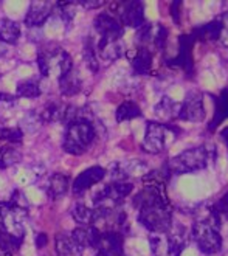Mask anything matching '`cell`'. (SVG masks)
Segmentation results:
<instances>
[{"instance_id": "cell-8", "label": "cell", "mask_w": 228, "mask_h": 256, "mask_svg": "<svg viewBox=\"0 0 228 256\" xmlns=\"http://www.w3.org/2000/svg\"><path fill=\"white\" fill-rule=\"evenodd\" d=\"M178 120L191 123H199L205 118V108H204V95L197 90H191L186 94L184 102H180Z\"/></svg>"}, {"instance_id": "cell-28", "label": "cell", "mask_w": 228, "mask_h": 256, "mask_svg": "<svg viewBox=\"0 0 228 256\" xmlns=\"http://www.w3.org/2000/svg\"><path fill=\"white\" fill-rule=\"evenodd\" d=\"M22 246V240L0 232V256H14Z\"/></svg>"}, {"instance_id": "cell-24", "label": "cell", "mask_w": 228, "mask_h": 256, "mask_svg": "<svg viewBox=\"0 0 228 256\" xmlns=\"http://www.w3.org/2000/svg\"><path fill=\"white\" fill-rule=\"evenodd\" d=\"M20 160H22V152L14 144L0 146V170L14 166V164L20 163Z\"/></svg>"}, {"instance_id": "cell-27", "label": "cell", "mask_w": 228, "mask_h": 256, "mask_svg": "<svg viewBox=\"0 0 228 256\" xmlns=\"http://www.w3.org/2000/svg\"><path fill=\"white\" fill-rule=\"evenodd\" d=\"M115 116H116L118 123L129 122V120L142 116V109L136 106L134 101H124L123 104H120V106H118V109L115 112Z\"/></svg>"}, {"instance_id": "cell-16", "label": "cell", "mask_w": 228, "mask_h": 256, "mask_svg": "<svg viewBox=\"0 0 228 256\" xmlns=\"http://www.w3.org/2000/svg\"><path fill=\"white\" fill-rule=\"evenodd\" d=\"M54 247L56 256H82L84 252V248L68 233H58L54 239Z\"/></svg>"}, {"instance_id": "cell-25", "label": "cell", "mask_w": 228, "mask_h": 256, "mask_svg": "<svg viewBox=\"0 0 228 256\" xmlns=\"http://www.w3.org/2000/svg\"><path fill=\"white\" fill-rule=\"evenodd\" d=\"M68 190V177L64 174H53L48 180V185H47V192L50 198L58 199L60 196H64Z\"/></svg>"}, {"instance_id": "cell-37", "label": "cell", "mask_w": 228, "mask_h": 256, "mask_svg": "<svg viewBox=\"0 0 228 256\" xmlns=\"http://www.w3.org/2000/svg\"><path fill=\"white\" fill-rule=\"evenodd\" d=\"M80 5H82L84 8L87 10H95V8H100L104 5V2H101V0H96V2H86V0H81Z\"/></svg>"}, {"instance_id": "cell-17", "label": "cell", "mask_w": 228, "mask_h": 256, "mask_svg": "<svg viewBox=\"0 0 228 256\" xmlns=\"http://www.w3.org/2000/svg\"><path fill=\"white\" fill-rule=\"evenodd\" d=\"M123 244H124V238L123 233L120 232H102L100 238V244H98V252L102 253H123Z\"/></svg>"}, {"instance_id": "cell-26", "label": "cell", "mask_w": 228, "mask_h": 256, "mask_svg": "<svg viewBox=\"0 0 228 256\" xmlns=\"http://www.w3.org/2000/svg\"><path fill=\"white\" fill-rule=\"evenodd\" d=\"M64 110L66 106L64 104H59V102H50L47 104L42 112H39V118L42 123H50V122H62V116H64Z\"/></svg>"}, {"instance_id": "cell-32", "label": "cell", "mask_w": 228, "mask_h": 256, "mask_svg": "<svg viewBox=\"0 0 228 256\" xmlns=\"http://www.w3.org/2000/svg\"><path fill=\"white\" fill-rule=\"evenodd\" d=\"M24 132L19 128H2L0 129V138L8 142L10 144H19L22 142Z\"/></svg>"}, {"instance_id": "cell-30", "label": "cell", "mask_w": 228, "mask_h": 256, "mask_svg": "<svg viewBox=\"0 0 228 256\" xmlns=\"http://www.w3.org/2000/svg\"><path fill=\"white\" fill-rule=\"evenodd\" d=\"M84 59L87 67L92 72H98L100 68V61L96 56V48H95V42L92 38H88L84 44Z\"/></svg>"}, {"instance_id": "cell-7", "label": "cell", "mask_w": 228, "mask_h": 256, "mask_svg": "<svg viewBox=\"0 0 228 256\" xmlns=\"http://www.w3.org/2000/svg\"><path fill=\"white\" fill-rule=\"evenodd\" d=\"M132 190L134 185L130 182H114L106 185L94 196L95 208H120V205L132 192Z\"/></svg>"}, {"instance_id": "cell-18", "label": "cell", "mask_w": 228, "mask_h": 256, "mask_svg": "<svg viewBox=\"0 0 228 256\" xmlns=\"http://www.w3.org/2000/svg\"><path fill=\"white\" fill-rule=\"evenodd\" d=\"M226 118H228V88H224L220 95L214 100V115H212L208 129L214 130Z\"/></svg>"}, {"instance_id": "cell-29", "label": "cell", "mask_w": 228, "mask_h": 256, "mask_svg": "<svg viewBox=\"0 0 228 256\" xmlns=\"http://www.w3.org/2000/svg\"><path fill=\"white\" fill-rule=\"evenodd\" d=\"M72 216L76 222L81 224V227H88L94 224V210L84 204H76L72 210Z\"/></svg>"}, {"instance_id": "cell-9", "label": "cell", "mask_w": 228, "mask_h": 256, "mask_svg": "<svg viewBox=\"0 0 228 256\" xmlns=\"http://www.w3.org/2000/svg\"><path fill=\"white\" fill-rule=\"evenodd\" d=\"M120 24L129 28H140L144 25V6L138 0H132V2L121 4L120 11Z\"/></svg>"}, {"instance_id": "cell-40", "label": "cell", "mask_w": 228, "mask_h": 256, "mask_svg": "<svg viewBox=\"0 0 228 256\" xmlns=\"http://www.w3.org/2000/svg\"><path fill=\"white\" fill-rule=\"evenodd\" d=\"M220 138H222V142L226 144V148H228V128H225V129H222L220 130Z\"/></svg>"}, {"instance_id": "cell-20", "label": "cell", "mask_w": 228, "mask_h": 256, "mask_svg": "<svg viewBox=\"0 0 228 256\" xmlns=\"http://www.w3.org/2000/svg\"><path fill=\"white\" fill-rule=\"evenodd\" d=\"M154 110L162 122H171V120H176L178 116L180 102H176L172 98L164 96V98H162V101L157 104Z\"/></svg>"}, {"instance_id": "cell-23", "label": "cell", "mask_w": 228, "mask_h": 256, "mask_svg": "<svg viewBox=\"0 0 228 256\" xmlns=\"http://www.w3.org/2000/svg\"><path fill=\"white\" fill-rule=\"evenodd\" d=\"M219 30H220V25H219V20L218 18L214 20H211L199 28H196L192 32V39L194 40H218L219 39Z\"/></svg>"}, {"instance_id": "cell-22", "label": "cell", "mask_w": 228, "mask_h": 256, "mask_svg": "<svg viewBox=\"0 0 228 256\" xmlns=\"http://www.w3.org/2000/svg\"><path fill=\"white\" fill-rule=\"evenodd\" d=\"M59 88L64 96H73L81 90V80L74 70L68 72L64 76H59Z\"/></svg>"}, {"instance_id": "cell-2", "label": "cell", "mask_w": 228, "mask_h": 256, "mask_svg": "<svg viewBox=\"0 0 228 256\" xmlns=\"http://www.w3.org/2000/svg\"><path fill=\"white\" fill-rule=\"evenodd\" d=\"M219 228L220 218L216 213L214 206H208L202 210L199 218L192 224L190 234L202 253L216 254L222 250V236Z\"/></svg>"}, {"instance_id": "cell-1", "label": "cell", "mask_w": 228, "mask_h": 256, "mask_svg": "<svg viewBox=\"0 0 228 256\" xmlns=\"http://www.w3.org/2000/svg\"><path fill=\"white\" fill-rule=\"evenodd\" d=\"M144 188L134 198V206L138 210V220L152 233H166L172 225V208L164 190V182L158 172L144 176Z\"/></svg>"}, {"instance_id": "cell-21", "label": "cell", "mask_w": 228, "mask_h": 256, "mask_svg": "<svg viewBox=\"0 0 228 256\" xmlns=\"http://www.w3.org/2000/svg\"><path fill=\"white\" fill-rule=\"evenodd\" d=\"M20 38V25L11 19L0 20V42L4 44H16Z\"/></svg>"}, {"instance_id": "cell-35", "label": "cell", "mask_w": 228, "mask_h": 256, "mask_svg": "<svg viewBox=\"0 0 228 256\" xmlns=\"http://www.w3.org/2000/svg\"><path fill=\"white\" fill-rule=\"evenodd\" d=\"M38 67L42 76H48L50 74V54L40 52L38 54Z\"/></svg>"}, {"instance_id": "cell-39", "label": "cell", "mask_w": 228, "mask_h": 256, "mask_svg": "<svg viewBox=\"0 0 228 256\" xmlns=\"http://www.w3.org/2000/svg\"><path fill=\"white\" fill-rule=\"evenodd\" d=\"M178 6H182V2H174L172 5H171V10H172V18H174V20L176 22H178Z\"/></svg>"}, {"instance_id": "cell-38", "label": "cell", "mask_w": 228, "mask_h": 256, "mask_svg": "<svg viewBox=\"0 0 228 256\" xmlns=\"http://www.w3.org/2000/svg\"><path fill=\"white\" fill-rule=\"evenodd\" d=\"M45 244H47V234H45V233L38 234V238H36V246H38V248L45 247Z\"/></svg>"}, {"instance_id": "cell-11", "label": "cell", "mask_w": 228, "mask_h": 256, "mask_svg": "<svg viewBox=\"0 0 228 256\" xmlns=\"http://www.w3.org/2000/svg\"><path fill=\"white\" fill-rule=\"evenodd\" d=\"M96 56L98 61H104V62H114L116 59H120L124 54V44L121 39H106V38H100L98 44H96Z\"/></svg>"}, {"instance_id": "cell-15", "label": "cell", "mask_w": 228, "mask_h": 256, "mask_svg": "<svg viewBox=\"0 0 228 256\" xmlns=\"http://www.w3.org/2000/svg\"><path fill=\"white\" fill-rule=\"evenodd\" d=\"M70 234L82 248H98L101 232L98 228H95L94 225H88V227H78Z\"/></svg>"}, {"instance_id": "cell-41", "label": "cell", "mask_w": 228, "mask_h": 256, "mask_svg": "<svg viewBox=\"0 0 228 256\" xmlns=\"http://www.w3.org/2000/svg\"><path fill=\"white\" fill-rule=\"evenodd\" d=\"M96 256H126L124 253H120V254H116V253H102V252H98V254Z\"/></svg>"}, {"instance_id": "cell-33", "label": "cell", "mask_w": 228, "mask_h": 256, "mask_svg": "<svg viewBox=\"0 0 228 256\" xmlns=\"http://www.w3.org/2000/svg\"><path fill=\"white\" fill-rule=\"evenodd\" d=\"M53 11L58 14V16L66 20V22H70L74 16V4H70V2H59L56 5H53Z\"/></svg>"}, {"instance_id": "cell-34", "label": "cell", "mask_w": 228, "mask_h": 256, "mask_svg": "<svg viewBox=\"0 0 228 256\" xmlns=\"http://www.w3.org/2000/svg\"><path fill=\"white\" fill-rule=\"evenodd\" d=\"M219 20V25H220V30H219V39L220 44L224 45V47L228 48V12H224L220 14V16L218 18Z\"/></svg>"}, {"instance_id": "cell-12", "label": "cell", "mask_w": 228, "mask_h": 256, "mask_svg": "<svg viewBox=\"0 0 228 256\" xmlns=\"http://www.w3.org/2000/svg\"><path fill=\"white\" fill-rule=\"evenodd\" d=\"M180 48H178V54L168 61V66L171 67H180L184 68L188 74L192 73V67H194V62H192V45H194V39L192 36H180Z\"/></svg>"}, {"instance_id": "cell-13", "label": "cell", "mask_w": 228, "mask_h": 256, "mask_svg": "<svg viewBox=\"0 0 228 256\" xmlns=\"http://www.w3.org/2000/svg\"><path fill=\"white\" fill-rule=\"evenodd\" d=\"M108 171L101 166H92L86 171H82L73 182V192L74 194H82L84 191L90 190L94 185L100 184L101 180L106 177Z\"/></svg>"}, {"instance_id": "cell-36", "label": "cell", "mask_w": 228, "mask_h": 256, "mask_svg": "<svg viewBox=\"0 0 228 256\" xmlns=\"http://www.w3.org/2000/svg\"><path fill=\"white\" fill-rule=\"evenodd\" d=\"M214 210L219 214V218H224L228 220V192L222 196V199H219V202L214 205Z\"/></svg>"}, {"instance_id": "cell-5", "label": "cell", "mask_w": 228, "mask_h": 256, "mask_svg": "<svg viewBox=\"0 0 228 256\" xmlns=\"http://www.w3.org/2000/svg\"><path fill=\"white\" fill-rule=\"evenodd\" d=\"M28 208L14 205L12 202H0V232L24 240Z\"/></svg>"}, {"instance_id": "cell-10", "label": "cell", "mask_w": 228, "mask_h": 256, "mask_svg": "<svg viewBox=\"0 0 228 256\" xmlns=\"http://www.w3.org/2000/svg\"><path fill=\"white\" fill-rule=\"evenodd\" d=\"M94 26L98 32L100 38H106V39H121L124 33V28L120 24V20L108 12L98 14L94 20Z\"/></svg>"}, {"instance_id": "cell-3", "label": "cell", "mask_w": 228, "mask_h": 256, "mask_svg": "<svg viewBox=\"0 0 228 256\" xmlns=\"http://www.w3.org/2000/svg\"><path fill=\"white\" fill-rule=\"evenodd\" d=\"M212 160H214V148L202 144V146L190 148L184 150V152L177 154L176 157H172L171 160H168L163 171L168 176L171 174L182 176V174L205 170Z\"/></svg>"}, {"instance_id": "cell-4", "label": "cell", "mask_w": 228, "mask_h": 256, "mask_svg": "<svg viewBox=\"0 0 228 256\" xmlns=\"http://www.w3.org/2000/svg\"><path fill=\"white\" fill-rule=\"evenodd\" d=\"M96 137V129L87 118L78 116L67 124L62 148L67 154L82 156Z\"/></svg>"}, {"instance_id": "cell-19", "label": "cell", "mask_w": 228, "mask_h": 256, "mask_svg": "<svg viewBox=\"0 0 228 256\" xmlns=\"http://www.w3.org/2000/svg\"><path fill=\"white\" fill-rule=\"evenodd\" d=\"M152 67V53L146 47H140L135 52V56L132 58V68L136 74H149Z\"/></svg>"}, {"instance_id": "cell-14", "label": "cell", "mask_w": 228, "mask_h": 256, "mask_svg": "<svg viewBox=\"0 0 228 256\" xmlns=\"http://www.w3.org/2000/svg\"><path fill=\"white\" fill-rule=\"evenodd\" d=\"M52 12H53V5L50 2H39V0H36V2H32V5H30L26 11L25 24L30 28L42 26L52 16Z\"/></svg>"}, {"instance_id": "cell-6", "label": "cell", "mask_w": 228, "mask_h": 256, "mask_svg": "<svg viewBox=\"0 0 228 256\" xmlns=\"http://www.w3.org/2000/svg\"><path fill=\"white\" fill-rule=\"evenodd\" d=\"M177 134L178 129L172 126L157 123V122H148L142 148L148 154H160L171 143V137L176 138Z\"/></svg>"}, {"instance_id": "cell-31", "label": "cell", "mask_w": 228, "mask_h": 256, "mask_svg": "<svg viewBox=\"0 0 228 256\" xmlns=\"http://www.w3.org/2000/svg\"><path fill=\"white\" fill-rule=\"evenodd\" d=\"M40 87L36 81H22L18 84V96L22 98H38L40 96Z\"/></svg>"}]
</instances>
